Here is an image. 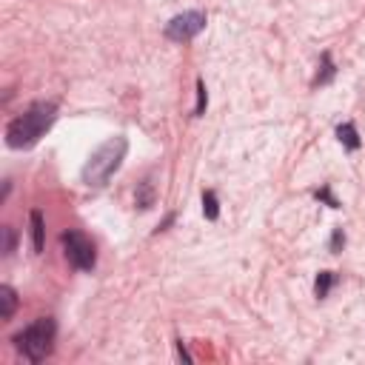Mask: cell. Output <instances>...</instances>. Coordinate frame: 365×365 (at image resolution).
<instances>
[{"label": "cell", "mask_w": 365, "mask_h": 365, "mask_svg": "<svg viewBox=\"0 0 365 365\" xmlns=\"http://www.w3.org/2000/svg\"><path fill=\"white\" fill-rule=\"evenodd\" d=\"M3 237H6V242H3V254H11V251H14V231L6 225V228H3Z\"/></svg>", "instance_id": "cell-13"}, {"label": "cell", "mask_w": 365, "mask_h": 365, "mask_svg": "<svg viewBox=\"0 0 365 365\" xmlns=\"http://www.w3.org/2000/svg\"><path fill=\"white\" fill-rule=\"evenodd\" d=\"M31 240H34V251H43V214L31 211Z\"/></svg>", "instance_id": "cell-8"}, {"label": "cell", "mask_w": 365, "mask_h": 365, "mask_svg": "<svg viewBox=\"0 0 365 365\" xmlns=\"http://www.w3.org/2000/svg\"><path fill=\"white\" fill-rule=\"evenodd\" d=\"M317 200H325V202H328L331 208H339V202H336V200L331 197V191H328V188H322V191H317Z\"/></svg>", "instance_id": "cell-15"}, {"label": "cell", "mask_w": 365, "mask_h": 365, "mask_svg": "<svg viewBox=\"0 0 365 365\" xmlns=\"http://www.w3.org/2000/svg\"><path fill=\"white\" fill-rule=\"evenodd\" d=\"M334 77V66H331V54H322V74H317V86L328 83Z\"/></svg>", "instance_id": "cell-12"}, {"label": "cell", "mask_w": 365, "mask_h": 365, "mask_svg": "<svg viewBox=\"0 0 365 365\" xmlns=\"http://www.w3.org/2000/svg\"><path fill=\"white\" fill-rule=\"evenodd\" d=\"M202 29H205V14H202V11H182V14H177V17L168 20V26H165V37L182 43V40L197 37Z\"/></svg>", "instance_id": "cell-5"}, {"label": "cell", "mask_w": 365, "mask_h": 365, "mask_svg": "<svg viewBox=\"0 0 365 365\" xmlns=\"http://www.w3.org/2000/svg\"><path fill=\"white\" fill-rule=\"evenodd\" d=\"M17 308V294L11 285H0V319H11Z\"/></svg>", "instance_id": "cell-6"}, {"label": "cell", "mask_w": 365, "mask_h": 365, "mask_svg": "<svg viewBox=\"0 0 365 365\" xmlns=\"http://www.w3.org/2000/svg\"><path fill=\"white\" fill-rule=\"evenodd\" d=\"M151 202H154V191H151V182L145 180V182L140 185V191H137V205H140V208H148Z\"/></svg>", "instance_id": "cell-11"}, {"label": "cell", "mask_w": 365, "mask_h": 365, "mask_svg": "<svg viewBox=\"0 0 365 365\" xmlns=\"http://www.w3.org/2000/svg\"><path fill=\"white\" fill-rule=\"evenodd\" d=\"M202 214H205L208 220H217L220 208H217V194H214V191H205V194H202Z\"/></svg>", "instance_id": "cell-10"}, {"label": "cell", "mask_w": 365, "mask_h": 365, "mask_svg": "<svg viewBox=\"0 0 365 365\" xmlns=\"http://www.w3.org/2000/svg\"><path fill=\"white\" fill-rule=\"evenodd\" d=\"M125 151H128V140L125 137H108L103 145H97V151H91V157L86 160L83 165V182L91 185V188H100L111 180V174L123 165L125 160Z\"/></svg>", "instance_id": "cell-2"}, {"label": "cell", "mask_w": 365, "mask_h": 365, "mask_svg": "<svg viewBox=\"0 0 365 365\" xmlns=\"http://www.w3.org/2000/svg\"><path fill=\"white\" fill-rule=\"evenodd\" d=\"M336 137H339V143L345 145V148H359V137H356V128L351 125V123H342L339 128H336Z\"/></svg>", "instance_id": "cell-7"}, {"label": "cell", "mask_w": 365, "mask_h": 365, "mask_svg": "<svg viewBox=\"0 0 365 365\" xmlns=\"http://www.w3.org/2000/svg\"><path fill=\"white\" fill-rule=\"evenodd\" d=\"M63 242V254L66 259L77 268V271H91L94 262H97V254H94V242L83 234V231H66L60 237Z\"/></svg>", "instance_id": "cell-4"}, {"label": "cell", "mask_w": 365, "mask_h": 365, "mask_svg": "<svg viewBox=\"0 0 365 365\" xmlns=\"http://www.w3.org/2000/svg\"><path fill=\"white\" fill-rule=\"evenodd\" d=\"M339 245H345V234L336 228V231H334V237H331V251H339Z\"/></svg>", "instance_id": "cell-16"}, {"label": "cell", "mask_w": 365, "mask_h": 365, "mask_svg": "<svg viewBox=\"0 0 365 365\" xmlns=\"http://www.w3.org/2000/svg\"><path fill=\"white\" fill-rule=\"evenodd\" d=\"M57 117V106L51 100H37L31 103L20 117H14L6 125V143L11 148H31L54 123Z\"/></svg>", "instance_id": "cell-1"}, {"label": "cell", "mask_w": 365, "mask_h": 365, "mask_svg": "<svg viewBox=\"0 0 365 365\" xmlns=\"http://www.w3.org/2000/svg\"><path fill=\"white\" fill-rule=\"evenodd\" d=\"M54 319L51 317H40L34 322H29L23 331L14 334V345L17 351L29 359V362H40L51 354V342H54Z\"/></svg>", "instance_id": "cell-3"}, {"label": "cell", "mask_w": 365, "mask_h": 365, "mask_svg": "<svg viewBox=\"0 0 365 365\" xmlns=\"http://www.w3.org/2000/svg\"><path fill=\"white\" fill-rule=\"evenodd\" d=\"M197 108H194V114H202V108H205V86L202 83H197Z\"/></svg>", "instance_id": "cell-14"}, {"label": "cell", "mask_w": 365, "mask_h": 365, "mask_svg": "<svg viewBox=\"0 0 365 365\" xmlns=\"http://www.w3.org/2000/svg\"><path fill=\"white\" fill-rule=\"evenodd\" d=\"M336 282V277L331 274V271H322L319 277H317V282H314V291H317V297L322 299V297H328V291H331V285Z\"/></svg>", "instance_id": "cell-9"}]
</instances>
